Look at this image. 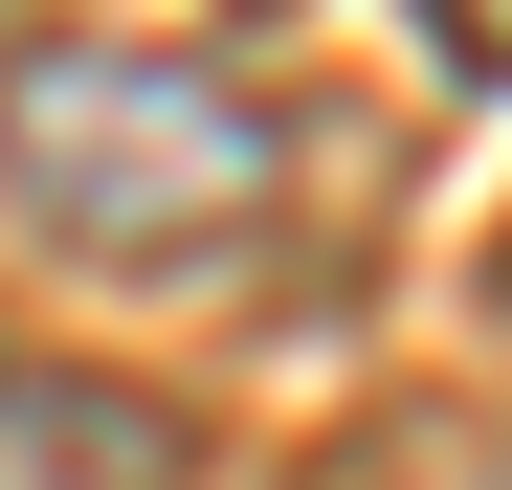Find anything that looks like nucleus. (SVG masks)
I'll return each instance as SVG.
<instances>
[{"mask_svg": "<svg viewBox=\"0 0 512 490\" xmlns=\"http://www.w3.org/2000/svg\"><path fill=\"white\" fill-rule=\"evenodd\" d=\"M0 223L45 268H134V290H223L290 223V112L245 45H156V23H23L0 45Z\"/></svg>", "mask_w": 512, "mask_h": 490, "instance_id": "f257e3e1", "label": "nucleus"}, {"mask_svg": "<svg viewBox=\"0 0 512 490\" xmlns=\"http://www.w3.org/2000/svg\"><path fill=\"white\" fill-rule=\"evenodd\" d=\"M201 424L156 379H90V357H0V490H179Z\"/></svg>", "mask_w": 512, "mask_h": 490, "instance_id": "f03ea898", "label": "nucleus"}]
</instances>
